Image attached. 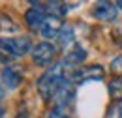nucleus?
Returning <instances> with one entry per match:
<instances>
[{"mask_svg": "<svg viewBox=\"0 0 122 118\" xmlns=\"http://www.w3.org/2000/svg\"><path fill=\"white\" fill-rule=\"evenodd\" d=\"M68 81L64 64H55L38 79V92L45 101H53L56 90Z\"/></svg>", "mask_w": 122, "mask_h": 118, "instance_id": "nucleus-1", "label": "nucleus"}, {"mask_svg": "<svg viewBox=\"0 0 122 118\" xmlns=\"http://www.w3.org/2000/svg\"><path fill=\"white\" fill-rule=\"evenodd\" d=\"M0 53L10 58H21L26 53H32V43L26 36L21 38H0Z\"/></svg>", "mask_w": 122, "mask_h": 118, "instance_id": "nucleus-2", "label": "nucleus"}, {"mask_svg": "<svg viewBox=\"0 0 122 118\" xmlns=\"http://www.w3.org/2000/svg\"><path fill=\"white\" fill-rule=\"evenodd\" d=\"M105 77V69L100 64H92V66H85L79 68L70 75V81L75 84H85V83H92V81H102Z\"/></svg>", "mask_w": 122, "mask_h": 118, "instance_id": "nucleus-3", "label": "nucleus"}, {"mask_svg": "<svg viewBox=\"0 0 122 118\" xmlns=\"http://www.w3.org/2000/svg\"><path fill=\"white\" fill-rule=\"evenodd\" d=\"M55 56H56V47L53 43H49V41H41V43H38L32 49V60H34V64H38L41 68L51 66Z\"/></svg>", "mask_w": 122, "mask_h": 118, "instance_id": "nucleus-4", "label": "nucleus"}, {"mask_svg": "<svg viewBox=\"0 0 122 118\" xmlns=\"http://www.w3.org/2000/svg\"><path fill=\"white\" fill-rule=\"evenodd\" d=\"M73 99H75V88H73V83L68 79L60 88L56 90V94H55V98H53V103H55V107L70 109L71 103H73Z\"/></svg>", "mask_w": 122, "mask_h": 118, "instance_id": "nucleus-5", "label": "nucleus"}, {"mask_svg": "<svg viewBox=\"0 0 122 118\" xmlns=\"http://www.w3.org/2000/svg\"><path fill=\"white\" fill-rule=\"evenodd\" d=\"M34 8H30L26 13H25V23H26V26L30 30H40L41 28V25H43V21H45V8H40V4L38 2H30Z\"/></svg>", "mask_w": 122, "mask_h": 118, "instance_id": "nucleus-6", "label": "nucleus"}, {"mask_svg": "<svg viewBox=\"0 0 122 118\" xmlns=\"http://www.w3.org/2000/svg\"><path fill=\"white\" fill-rule=\"evenodd\" d=\"M117 13H118V8H117V4H113V2H96L94 10H92V15H94L98 21H103V23L115 21Z\"/></svg>", "mask_w": 122, "mask_h": 118, "instance_id": "nucleus-7", "label": "nucleus"}, {"mask_svg": "<svg viewBox=\"0 0 122 118\" xmlns=\"http://www.w3.org/2000/svg\"><path fill=\"white\" fill-rule=\"evenodd\" d=\"M62 28H64L62 19L47 15L45 21H43V25H41V28H40V34H41L45 39H55V38H58V36H60Z\"/></svg>", "mask_w": 122, "mask_h": 118, "instance_id": "nucleus-8", "label": "nucleus"}, {"mask_svg": "<svg viewBox=\"0 0 122 118\" xmlns=\"http://www.w3.org/2000/svg\"><path fill=\"white\" fill-rule=\"evenodd\" d=\"M0 81H2V84H4L6 88L13 90L21 84L23 75H21V71L17 69L15 66H6V68L2 69V73H0Z\"/></svg>", "mask_w": 122, "mask_h": 118, "instance_id": "nucleus-9", "label": "nucleus"}, {"mask_svg": "<svg viewBox=\"0 0 122 118\" xmlns=\"http://www.w3.org/2000/svg\"><path fill=\"white\" fill-rule=\"evenodd\" d=\"M86 60V51L83 49V47H79L77 45L73 51H70V53H66V56H64V68H77V66H81L83 62Z\"/></svg>", "mask_w": 122, "mask_h": 118, "instance_id": "nucleus-10", "label": "nucleus"}, {"mask_svg": "<svg viewBox=\"0 0 122 118\" xmlns=\"http://www.w3.org/2000/svg\"><path fill=\"white\" fill-rule=\"evenodd\" d=\"M43 8H45V13H49L51 17H58V19H62L68 13V6L64 2H47Z\"/></svg>", "mask_w": 122, "mask_h": 118, "instance_id": "nucleus-11", "label": "nucleus"}, {"mask_svg": "<svg viewBox=\"0 0 122 118\" xmlns=\"http://www.w3.org/2000/svg\"><path fill=\"white\" fill-rule=\"evenodd\" d=\"M73 41H75L73 28H71V26H64L62 32H60V36H58V43H60V47H62V49H68Z\"/></svg>", "mask_w": 122, "mask_h": 118, "instance_id": "nucleus-12", "label": "nucleus"}, {"mask_svg": "<svg viewBox=\"0 0 122 118\" xmlns=\"http://www.w3.org/2000/svg\"><path fill=\"white\" fill-rule=\"evenodd\" d=\"M109 96L115 101H122V77H117L109 83Z\"/></svg>", "mask_w": 122, "mask_h": 118, "instance_id": "nucleus-13", "label": "nucleus"}, {"mask_svg": "<svg viewBox=\"0 0 122 118\" xmlns=\"http://www.w3.org/2000/svg\"><path fill=\"white\" fill-rule=\"evenodd\" d=\"M45 118H70V109H62V107H53L51 111H47Z\"/></svg>", "mask_w": 122, "mask_h": 118, "instance_id": "nucleus-14", "label": "nucleus"}, {"mask_svg": "<svg viewBox=\"0 0 122 118\" xmlns=\"http://www.w3.org/2000/svg\"><path fill=\"white\" fill-rule=\"evenodd\" d=\"M111 71L115 75H120L122 77V56H117V58L111 62Z\"/></svg>", "mask_w": 122, "mask_h": 118, "instance_id": "nucleus-15", "label": "nucleus"}, {"mask_svg": "<svg viewBox=\"0 0 122 118\" xmlns=\"http://www.w3.org/2000/svg\"><path fill=\"white\" fill-rule=\"evenodd\" d=\"M10 21V17H6V15H2V19H0V28L2 30H15V25H11V23H8Z\"/></svg>", "mask_w": 122, "mask_h": 118, "instance_id": "nucleus-16", "label": "nucleus"}, {"mask_svg": "<svg viewBox=\"0 0 122 118\" xmlns=\"http://www.w3.org/2000/svg\"><path fill=\"white\" fill-rule=\"evenodd\" d=\"M118 118H122V101L118 103Z\"/></svg>", "mask_w": 122, "mask_h": 118, "instance_id": "nucleus-17", "label": "nucleus"}, {"mask_svg": "<svg viewBox=\"0 0 122 118\" xmlns=\"http://www.w3.org/2000/svg\"><path fill=\"white\" fill-rule=\"evenodd\" d=\"M115 4H117V8H118V10L122 11V0H118V2H115Z\"/></svg>", "mask_w": 122, "mask_h": 118, "instance_id": "nucleus-18", "label": "nucleus"}, {"mask_svg": "<svg viewBox=\"0 0 122 118\" xmlns=\"http://www.w3.org/2000/svg\"><path fill=\"white\" fill-rule=\"evenodd\" d=\"M2 98H4V88L0 86V101H2Z\"/></svg>", "mask_w": 122, "mask_h": 118, "instance_id": "nucleus-19", "label": "nucleus"}, {"mask_svg": "<svg viewBox=\"0 0 122 118\" xmlns=\"http://www.w3.org/2000/svg\"><path fill=\"white\" fill-rule=\"evenodd\" d=\"M17 118H28V116H26L25 113H21V114H17Z\"/></svg>", "mask_w": 122, "mask_h": 118, "instance_id": "nucleus-20", "label": "nucleus"}]
</instances>
